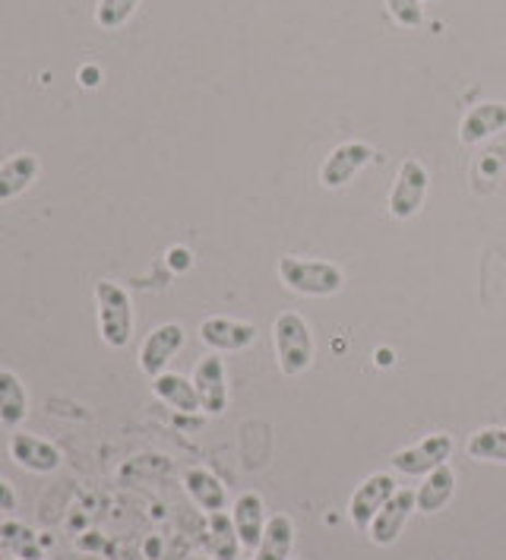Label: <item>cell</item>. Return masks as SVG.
Instances as JSON below:
<instances>
[{"label":"cell","mask_w":506,"mask_h":560,"mask_svg":"<svg viewBox=\"0 0 506 560\" xmlns=\"http://www.w3.org/2000/svg\"><path fill=\"white\" fill-rule=\"evenodd\" d=\"M80 80H83V86H98V80H102V70L98 67H83V73H80Z\"/></svg>","instance_id":"83f0119b"},{"label":"cell","mask_w":506,"mask_h":560,"mask_svg":"<svg viewBox=\"0 0 506 560\" xmlns=\"http://www.w3.org/2000/svg\"><path fill=\"white\" fill-rule=\"evenodd\" d=\"M95 311H98V336L108 349H127L133 339V301L111 279L95 282Z\"/></svg>","instance_id":"6da1fadb"},{"label":"cell","mask_w":506,"mask_h":560,"mask_svg":"<svg viewBox=\"0 0 506 560\" xmlns=\"http://www.w3.org/2000/svg\"><path fill=\"white\" fill-rule=\"evenodd\" d=\"M190 560H209V558H190Z\"/></svg>","instance_id":"f546056e"},{"label":"cell","mask_w":506,"mask_h":560,"mask_svg":"<svg viewBox=\"0 0 506 560\" xmlns=\"http://www.w3.org/2000/svg\"><path fill=\"white\" fill-rule=\"evenodd\" d=\"M42 162L35 152H16L7 162H0V203L16 200L38 180Z\"/></svg>","instance_id":"5bb4252c"},{"label":"cell","mask_w":506,"mask_h":560,"mask_svg":"<svg viewBox=\"0 0 506 560\" xmlns=\"http://www.w3.org/2000/svg\"><path fill=\"white\" fill-rule=\"evenodd\" d=\"M452 491H456V475H452V469L444 463V466H437L434 472H427V478L417 485V513H437V510H444L449 503V498H452Z\"/></svg>","instance_id":"d6986e66"},{"label":"cell","mask_w":506,"mask_h":560,"mask_svg":"<svg viewBox=\"0 0 506 560\" xmlns=\"http://www.w3.org/2000/svg\"><path fill=\"white\" fill-rule=\"evenodd\" d=\"M200 339L212 352H244L257 339V326L235 317H209L200 324Z\"/></svg>","instance_id":"8fae6325"},{"label":"cell","mask_w":506,"mask_h":560,"mask_svg":"<svg viewBox=\"0 0 506 560\" xmlns=\"http://www.w3.org/2000/svg\"><path fill=\"white\" fill-rule=\"evenodd\" d=\"M30 415V393L16 371L0 368V424L16 431Z\"/></svg>","instance_id":"2e32d148"},{"label":"cell","mask_w":506,"mask_h":560,"mask_svg":"<svg viewBox=\"0 0 506 560\" xmlns=\"http://www.w3.org/2000/svg\"><path fill=\"white\" fill-rule=\"evenodd\" d=\"M13 510H16V491L10 481L0 478V513H13Z\"/></svg>","instance_id":"484cf974"},{"label":"cell","mask_w":506,"mask_h":560,"mask_svg":"<svg viewBox=\"0 0 506 560\" xmlns=\"http://www.w3.org/2000/svg\"><path fill=\"white\" fill-rule=\"evenodd\" d=\"M501 130H506L504 102H481V105H472L469 115L459 124V140H462L466 147H478V143L497 137Z\"/></svg>","instance_id":"4fadbf2b"},{"label":"cell","mask_w":506,"mask_h":560,"mask_svg":"<svg viewBox=\"0 0 506 560\" xmlns=\"http://www.w3.org/2000/svg\"><path fill=\"white\" fill-rule=\"evenodd\" d=\"M209 558L212 560H238V551L244 548L235 529V520L222 510V513H209Z\"/></svg>","instance_id":"44dd1931"},{"label":"cell","mask_w":506,"mask_h":560,"mask_svg":"<svg viewBox=\"0 0 506 560\" xmlns=\"http://www.w3.org/2000/svg\"><path fill=\"white\" fill-rule=\"evenodd\" d=\"M272 339H275V354H279L282 374L298 377L314 364V336H310V326L301 314H295V311L279 314L272 324Z\"/></svg>","instance_id":"3957f363"},{"label":"cell","mask_w":506,"mask_h":560,"mask_svg":"<svg viewBox=\"0 0 506 560\" xmlns=\"http://www.w3.org/2000/svg\"><path fill=\"white\" fill-rule=\"evenodd\" d=\"M168 264L175 266V269H187L190 266V250L187 247H172L168 250Z\"/></svg>","instance_id":"4316f807"},{"label":"cell","mask_w":506,"mask_h":560,"mask_svg":"<svg viewBox=\"0 0 506 560\" xmlns=\"http://www.w3.org/2000/svg\"><path fill=\"white\" fill-rule=\"evenodd\" d=\"M279 279L285 289L307 298L339 295L345 285V276L336 264L327 260H298V257H282L279 260Z\"/></svg>","instance_id":"7a4b0ae2"},{"label":"cell","mask_w":506,"mask_h":560,"mask_svg":"<svg viewBox=\"0 0 506 560\" xmlns=\"http://www.w3.org/2000/svg\"><path fill=\"white\" fill-rule=\"evenodd\" d=\"M184 488L193 498V503L207 513H222L228 506V491L225 485L209 472V469H187L184 472Z\"/></svg>","instance_id":"e0dca14e"},{"label":"cell","mask_w":506,"mask_h":560,"mask_svg":"<svg viewBox=\"0 0 506 560\" xmlns=\"http://www.w3.org/2000/svg\"><path fill=\"white\" fill-rule=\"evenodd\" d=\"M377 364H392V352H384V349H380V352H377Z\"/></svg>","instance_id":"f1b7e54d"},{"label":"cell","mask_w":506,"mask_h":560,"mask_svg":"<svg viewBox=\"0 0 506 560\" xmlns=\"http://www.w3.org/2000/svg\"><path fill=\"white\" fill-rule=\"evenodd\" d=\"M152 389H155V396H158L162 402H168V406H172V409H178V412L184 415L203 412L200 396H197V386H193V381L180 377V374L165 371V374L152 377Z\"/></svg>","instance_id":"ac0fdd59"},{"label":"cell","mask_w":506,"mask_h":560,"mask_svg":"<svg viewBox=\"0 0 506 560\" xmlns=\"http://www.w3.org/2000/svg\"><path fill=\"white\" fill-rule=\"evenodd\" d=\"M387 10L402 30H417L424 23V0H387Z\"/></svg>","instance_id":"d4e9b609"},{"label":"cell","mask_w":506,"mask_h":560,"mask_svg":"<svg viewBox=\"0 0 506 560\" xmlns=\"http://www.w3.org/2000/svg\"><path fill=\"white\" fill-rule=\"evenodd\" d=\"M295 548V523L285 513H275L267 520V529L257 548V560H289Z\"/></svg>","instance_id":"ffe728a7"},{"label":"cell","mask_w":506,"mask_h":560,"mask_svg":"<svg viewBox=\"0 0 506 560\" xmlns=\"http://www.w3.org/2000/svg\"><path fill=\"white\" fill-rule=\"evenodd\" d=\"M452 453V438L437 431L424 441H417L415 446H405L392 456V469L402 475H427L434 472L437 466H444Z\"/></svg>","instance_id":"8992f818"},{"label":"cell","mask_w":506,"mask_h":560,"mask_svg":"<svg viewBox=\"0 0 506 560\" xmlns=\"http://www.w3.org/2000/svg\"><path fill=\"white\" fill-rule=\"evenodd\" d=\"M0 545L10 558L20 560H45V538H38V532L23 526V523H3L0 526Z\"/></svg>","instance_id":"7402d4cb"},{"label":"cell","mask_w":506,"mask_h":560,"mask_svg":"<svg viewBox=\"0 0 506 560\" xmlns=\"http://www.w3.org/2000/svg\"><path fill=\"white\" fill-rule=\"evenodd\" d=\"M137 7H140V0H98L95 3V23L102 30L115 32L137 13Z\"/></svg>","instance_id":"cb8c5ba5"},{"label":"cell","mask_w":506,"mask_h":560,"mask_svg":"<svg viewBox=\"0 0 506 560\" xmlns=\"http://www.w3.org/2000/svg\"><path fill=\"white\" fill-rule=\"evenodd\" d=\"M10 560H20V558H10Z\"/></svg>","instance_id":"4dcf8cb0"},{"label":"cell","mask_w":506,"mask_h":560,"mask_svg":"<svg viewBox=\"0 0 506 560\" xmlns=\"http://www.w3.org/2000/svg\"><path fill=\"white\" fill-rule=\"evenodd\" d=\"M396 494V478L387 472L370 475L357 485V491L352 494V503H349V516H352V526L357 532L370 529L374 516L380 513V506Z\"/></svg>","instance_id":"9c48e42d"},{"label":"cell","mask_w":506,"mask_h":560,"mask_svg":"<svg viewBox=\"0 0 506 560\" xmlns=\"http://www.w3.org/2000/svg\"><path fill=\"white\" fill-rule=\"evenodd\" d=\"M469 456L478 463H501L506 466V428H481L466 443Z\"/></svg>","instance_id":"603a6c76"},{"label":"cell","mask_w":506,"mask_h":560,"mask_svg":"<svg viewBox=\"0 0 506 560\" xmlns=\"http://www.w3.org/2000/svg\"><path fill=\"white\" fill-rule=\"evenodd\" d=\"M424 194H427V168L417 159H405L389 190V215L402 222L412 219L424 203Z\"/></svg>","instance_id":"277c9868"},{"label":"cell","mask_w":506,"mask_h":560,"mask_svg":"<svg viewBox=\"0 0 506 560\" xmlns=\"http://www.w3.org/2000/svg\"><path fill=\"white\" fill-rule=\"evenodd\" d=\"M377 159V152L374 147H367V143H342V147H336L327 155V162H323V168H320V184L327 187V190H342V187H349L352 184V177L361 172V168H367L370 162Z\"/></svg>","instance_id":"5b68a950"},{"label":"cell","mask_w":506,"mask_h":560,"mask_svg":"<svg viewBox=\"0 0 506 560\" xmlns=\"http://www.w3.org/2000/svg\"><path fill=\"white\" fill-rule=\"evenodd\" d=\"M232 520H235L240 545L247 551H257L260 548V538H263V529H267V506H263V498L254 494V491L240 494L238 501H235Z\"/></svg>","instance_id":"9a60e30c"},{"label":"cell","mask_w":506,"mask_h":560,"mask_svg":"<svg viewBox=\"0 0 506 560\" xmlns=\"http://www.w3.org/2000/svg\"><path fill=\"white\" fill-rule=\"evenodd\" d=\"M193 386L200 396V406L207 415H222L228 409V377H225V361L215 352L203 354L193 368Z\"/></svg>","instance_id":"52a82bcc"},{"label":"cell","mask_w":506,"mask_h":560,"mask_svg":"<svg viewBox=\"0 0 506 560\" xmlns=\"http://www.w3.org/2000/svg\"><path fill=\"white\" fill-rule=\"evenodd\" d=\"M10 456H13V463H20V466L30 469V472L48 475L60 469L58 446L51 441L35 438V434H26V431L10 434Z\"/></svg>","instance_id":"7c38bea8"},{"label":"cell","mask_w":506,"mask_h":560,"mask_svg":"<svg viewBox=\"0 0 506 560\" xmlns=\"http://www.w3.org/2000/svg\"><path fill=\"white\" fill-rule=\"evenodd\" d=\"M187 336H184V326L180 324H162L152 329L150 336L143 339L140 346V368L146 377H158L168 371L172 358L184 349Z\"/></svg>","instance_id":"ba28073f"},{"label":"cell","mask_w":506,"mask_h":560,"mask_svg":"<svg viewBox=\"0 0 506 560\" xmlns=\"http://www.w3.org/2000/svg\"><path fill=\"white\" fill-rule=\"evenodd\" d=\"M415 491H409V488H402V491H396L392 498H389L384 506H380V513L374 516V523H370V541L374 545H380V548H387L392 545L402 529H405V523L412 520V513H415Z\"/></svg>","instance_id":"30bf717a"}]
</instances>
